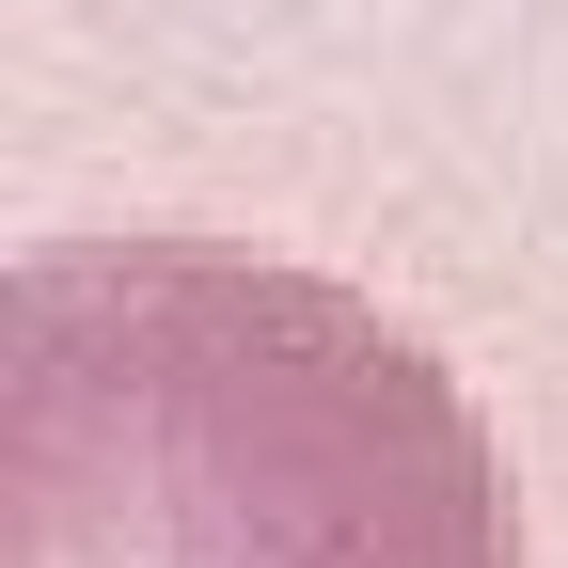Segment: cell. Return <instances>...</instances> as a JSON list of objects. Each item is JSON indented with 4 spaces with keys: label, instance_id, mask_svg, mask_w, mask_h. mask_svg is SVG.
<instances>
[{
    "label": "cell",
    "instance_id": "cell-1",
    "mask_svg": "<svg viewBox=\"0 0 568 568\" xmlns=\"http://www.w3.org/2000/svg\"><path fill=\"white\" fill-rule=\"evenodd\" d=\"M0 568H521V506L364 284L126 222L0 284Z\"/></svg>",
    "mask_w": 568,
    "mask_h": 568
}]
</instances>
